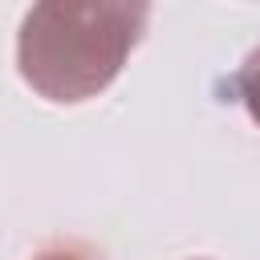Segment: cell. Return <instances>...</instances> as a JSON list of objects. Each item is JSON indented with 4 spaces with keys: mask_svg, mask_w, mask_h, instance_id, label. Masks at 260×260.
<instances>
[{
    "mask_svg": "<svg viewBox=\"0 0 260 260\" xmlns=\"http://www.w3.org/2000/svg\"><path fill=\"white\" fill-rule=\"evenodd\" d=\"M150 20L146 4H32L16 32V69L45 102L98 98Z\"/></svg>",
    "mask_w": 260,
    "mask_h": 260,
    "instance_id": "1",
    "label": "cell"
},
{
    "mask_svg": "<svg viewBox=\"0 0 260 260\" xmlns=\"http://www.w3.org/2000/svg\"><path fill=\"white\" fill-rule=\"evenodd\" d=\"M228 89H232V98L252 114V122H260V45H256V49L244 57V65L232 73Z\"/></svg>",
    "mask_w": 260,
    "mask_h": 260,
    "instance_id": "2",
    "label": "cell"
},
{
    "mask_svg": "<svg viewBox=\"0 0 260 260\" xmlns=\"http://www.w3.org/2000/svg\"><path fill=\"white\" fill-rule=\"evenodd\" d=\"M32 260H98L89 248H77V244H57V248H45L37 252Z\"/></svg>",
    "mask_w": 260,
    "mask_h": 260,
    "instance_id": "3",
    "label": "cell"
}]
</instances>
